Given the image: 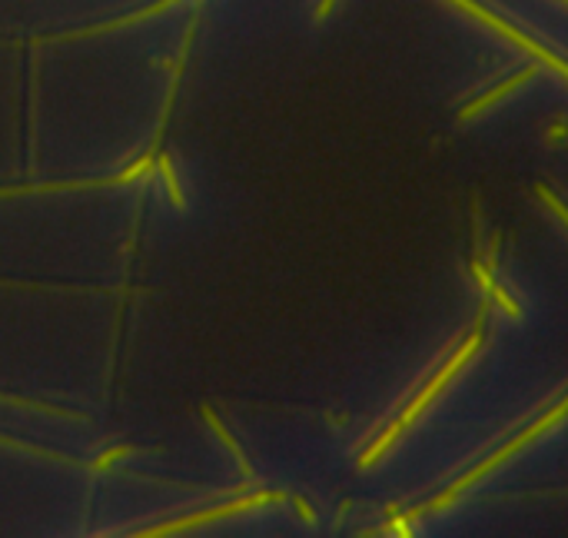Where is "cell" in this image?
Returning a JSON list of instances; mask_svg holds the SVG:
<instances>
[{"label": "cell", "mask_w": 568, "mask_h": 538, "mask_svg": "<svg viewBox=\"0 0 568 538\" xmlns=\"http://www.w3.org/2000/svg\"><path fill=\"white\" fill-rule=\"evenodd\" d=\"M489 302H492V299L486 296V302H482V306H479V312H476L473 330H469V336L459 343V350L452 353L448 359H442V363L435 366V373H432V376H429V379L419 386V392H416V396H412V399H409V402L399 409V415H396V419H393V422L383 428V433H379V436L370 443V449L360 456V469H370L373 462H379V459H383V456H386V453L396 446V439L406 433V428H409V425H412V422H416V419H419V415H422V412L432 405V399H435V396H439V392H442V389L452 382V376H456V373H459V369H463V366H466V363L476 356V350L482 346V336H486V316H489Z\"/></svg>", "instance_id": "6da1fadb"}, {"label": "cell", "mask_w": 568, "mask_h": 538, "mask_svg": "<svg viewBox=\"0 0 568 538\" xmlns=\"http://www.w3.org/2000/svg\"><path fill=\"white\" fill-rule=\"evenodd\" d=\"M565 415H568V392H565V396H561V399H558V402H555L552 409H545V415H538V419H535L532 425H525L519 436H512V439H509L505 446H499V449H496L492 456H486V459H482V462H479L476 469H469V472H466V476H463L459 482H452V485H448V489H445L442 495H435V499H432V502H425L422 508H412V512H406V515H399V518L386 522V525H383L379 531H399V535H406V531H409V525H412L416 518H422V515H432V512H442V508H448V505L456 502V499H463V492H466V489H473V485H476L479 479H486V476H489L492 469H499L502 462H509V459H512L515 453H522V449H525L529 443L542 439V436L548 433V428H555V425H558V422L565 419Z\"/></svg>", "instance_id": "7a4b0ae2"}, {"label": "cell", "mask_w": 568, "mask_h": 538, "mask_svg": "<svg viewBox=\"0 0 568 538\" xmlns=\"http://www.w3.org/2000/svg\"><path fill=\"white\" fill-rule=\"evenodd\" d=\"M157 157H160V140H154L144 157L127 163L121 173L113 176H87V180H50V183H21V186H0V199H18V196H34V193H70V190H110V186H130L140 180L157 176Z\"/></svg>", "instance_id": "3957f363"}, {"label": "cell", "mask_w": 568, "mask_h": 538, "mask_svg": "<svg viewBox=\"0 0 568 538\" xmlns=\"http://www.w3.org/2000/svg\"><path fill=\"white\" fill-rule=\"evenodd\" d=\"M286 499V492H266V489H260V492H237V499H230V502H223V505H213V508H203V512H193V515H180V518H173V522H160V525H147V528H137V531H130V535H137V538H157V535H180V531H193V528H200V525H209V522H223V518H237V515H243V512H260V508H266V505H276V502H283Z\"/></svg>", "instance_id": "277c9868"}, {"label": "cell", "mask_w": 568, "mask_h": 538, "mask_svg": "<svg viewBox=\"0 0 568 538\" xmlns=\"http://www.w3.org/2000/svg\"><path fill=\"white\" fill-rule=\"evenodd\" d=\"M452 8H459L463 14H469V18H476V21H482L486 27H492L496 34H502L505 41H512L519 50H525V54H532L542 67H548V70H555L558 77H565L568 80V60H561V57H555L552 50H545L538 41H532L529 34H522L519 27H512V24H505L499 14H492L489 8H482V4H476V0H448Z\"/></svg>", "instance_id": "5b68a950"}, {"label": "cell", "mask_w": 568, "mask_h": 538, "mask_svg": "<svg viewBox=\"0 0 568 538\" xmlns=\"http://www.w3.org/2000/svg\"><path fill=\"white\" fill-rule=\"evenodd\" d=\"M183 4V0H154L150 8L144 11H134V14H124L117 21H103V24H93V27H80V31H67V34H50V37H34L31 44L41 47V44H64V41H83V37H100V34H113V31H124V27H134V24H144L157 14H167L170 8Z\"/></svg>", "instance_id": "8992f818"}, {"label": "cell", "mask_w": 568, "mask_h": 538, "mask_svg": "<svg viewBox=\"0 0 568 538\" xmlns=\"http://www.w3.org/2000/svg\"><path fill=\"white\" fill-rule=\"evenodd\" d=\"M538 67H542V64H529V67H522L519 73H512L509 80H502L496 90H486L482 96H476L473 103H466L463 111H459V121H473V117H479L482 111H489V106H492V103H499L505 93H512V90H519L522 83H529V80L538 73Z\"/></svg>", "instance_id": "52a82bcc"}, {"label": "cell", "mask_w": 568, "mask_h": 538, "mask_svg": "<svg viewBox=\"0 0 568 538\" xmlns=\"http://www.w3.org/2000/svg\"><path fill=\"white\" fill-rule=\"evenodd\" d=\"M200 412H203V419H206V425H209V428H213V433L219 436V443H223L226 449H230V453H234V459L240 462V472H243V479L250 482V479H253V469H250V462H247V456H243V449H240V443H237V439L230 436V428H226V425L219 422V415H216V412H213L209 405H203Z\"/></svg>", "instance_id": "ba28073f"}, {"label": "cell", "mask_w": 568, "mask_h": 538, "mask_svg": "<svg viewBox=\"0 0 568 538\" xmlns=\"http://www.w3.org/2000/svg\"><path fill=\"white\" fill-rule=\"evenodd\" d=\"M157 176L163 180V190H167L170 203H173L177 209H183V206H186V199H183V190H180V176H177L173 157H170L167 150H160V157H157Z\"/></svg>", "instance_id": "9c48e42d"}, {"label": "cell", "mask_w": 568, "mask_h": 538, "mask_svg": "<svg viewBox=\"0 0 568 538\" xmlns=\"http://www.w3.org/2000/svg\"><path fill=\"white\" fill-rule=\"evenodd\" d=\"M137 453H147V449H144V446H134V443H127V446H113V449L100 453V456L90 462V472H106V469H113L117 462H124V459H130V456H137Z\"/></svg>", "instance_id": "30bf717a"}, {"label": "cell", "mask_w": 568, "mask_h": 538, "mask_svg": "<svg viewBox=\"0 0 568 538\" xmlns=\"http://www.w3.org/2000/svg\"><path fill=\"white\" fill-rule=\"evenodd\" d=\"M0 446H8V449H18V453H27V456H37V459H47V462L73 466V459H67V456H57V453L37 449V446H31V443H18V439H11V436H0Z\"/></svg>", "instance_id": "8fae6325"}, {"label": "cell", "mask_w": 568, "mask_h": 538, "mask_svg": "<svg viewBox=\"0 0 568 538\" xmlns=\"http://www.w3.org/2000/svg\"><path fill=\"white\" fill-rule=\"evenodd\" d=\"M535 193H538V199H542L548 209H555V213H558V220L568 227V206H565V203H561V199H558L552 190H548V186H535Z\"/></svg>", "instance_id": "7c38bea8"}, {"label": "cell", "mask_w": 568, "mask_h": 538, "mask_svg": "<svg viewBox=\"0 0 568 538\" xmlns=\"http://www.w3.org/2000/svg\"><path fill=\"white\" fill-rule=\"evenodd\" d=\"M289 502H293V508L299 512V518H303V522H316V515H313V508H309V505H306V502H303L299 495H289Z\"/></svg>", "instance_id": "4fadbf2b"}, {"label": "cell", "mask_w": 568, "mask_h": 538, "mask_svg": "<svg viewBox=\"0 0 568 538\" xmlns=\"http://www.w3.org/2000/svg\"><path fill=\"white\" fill-rule=\"evenodd\" d=\"M332 8H336V0H319V8H316V21H326Z\"/></svg>", "instance_id": "5bb4252c"}, {"label": "cell", "mask_w": 568, "mask_h": 538, "mask_svg": "<svg viewBox=\"0 0 568 538\" xmlns=\"http://www.w3.org/2000/svg\"><path fill=\"white\" fill-rule=\"evenodd\" d=\"M561 4H565V8H568V0H561Z\"/></svg>", "instance_id": "9a60e30c"}]
</instances>
